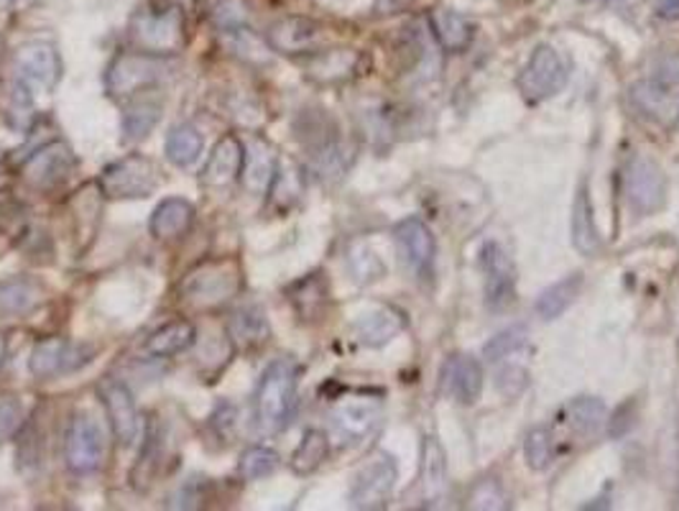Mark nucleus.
Returning a JSON list of instances; mask_svg holds the SVG:
<instances>
[{
  "label": "nucleus",
  "instance_id": "nucleus-1",
  "mask_svg": "<svg viewBox=\"0 0 679 511\" xmlns=\"http://www.w3.org/2000/svg\"><path fill=\"white\" fill-rule=\"evenodd\" d=\"M297 364L289 358L268 364L256 389V425L264 435L287 430L297 405Z\"/></svg>",
  "mask_w": 679,
  "mask_h": 511
},
{
  "label": "nucleus",
  "instance_id": "nucleus-2",
  "mask_svg": "<svg viewBox=\"0 0 679 511\" xmlns=\"http://www.w3.org/2000/svg\"><path fill=\"white\" fill-rule=\"evenodd\" d=\"M243 289V269L238 258H213L184 276L179 297L195 307H217L238 297Z\"/></svg>",
  "mask_w": 679,
  "mask_h": 511
},
{
  "label": "nucleus",
  "instance_id": "nucleus-3",
  "mask_svg": "<svg viewBox=\"0 0 679 511\" xmlns=\"http://www.w3.org/2000/svg\"><path fill=\"white\" fill-rule=\"evenodd\" d=\"M131 39L138 52L166 57L177 54L184 44V19L177 6L141 8L131 21Z\"/></svg>",
  "mask_w": 679,
  "mask_h": 511
},
{
  "label": "nucleus",
  "instance_id": "nucleus-4",
  "mask_svg": "<svg viewBox=\"0 0 679 511\" xmlns=\"http://www.w3.org/2000/svg\"><path fill=\"white\" fill-rule=\"evenodd\" d=\"M158 170L144 154L123 156L107 164L97 177V190L105 200H144L158 187Z\"/></svg>",
  "mask_w": 679,
  "mask_h": 511
},
{
  "label": "nucleus",
  "instance_id": "nucleus-5",
  "mask_svg": "<svg viewBox=\"0 0 679 511\" xmlns=\"http://www.w3.org/2000/svg\"><path fill=\"white\" fill-rule=\"evenodd\" d=\"M166 70H169V62H166L164 57L146 52L119 54L113 64L107 67L105 90L107 95L115 100H128L136 95V92L154 88L156 82L164 78Z\"/></svg>",
  "mask_w": 679,
  "mask_h": 511
},
{
  "label": "nucleus",
  "instance_id": "nucleus-6",
  "mask_svg": "<svg viewBox=\"0 0 679 511\" xmlns=\"http://www.w3.org/2000/svg\"><path fill=\"white\" fill-rule=\"evenodd\" d=\"M567 64L555 47L539 44L518 74V90L529 103H542L565 88Z\"/></svg>",
  "mask_w": 679,
  "mask_h": 511
},
{
  "label": "nucleus",
  "instance_id": "nucleus-7",
  "mask_svg": "<svg viewBox=\"0 0 679 511\" xmlns=\"http://www.w3.org/2000/svg\"><path fill=\"white\" fill-rule=\"evenodd\" d=\"M95 358V348L85 343H72L66 338H44L31 350L29 371L37 379H54V376L74 374Z\"/></svg>",
  "mask_w": 679,
  "mask_h": 511
},
{
  "label": "nucleus",
  "instance_id": "nucleus-8",
  "mask_svg": "<svg viewBox=\"0 0 679 511\" xmlns=\"http://www.w3.org/2000/svg\"><path fill=\"white\" fill-rule=\"evenodd\" d=\"M624 192L636 215H654L667 203V177L657 162L647 156H634L626 170Z\"/></svg>",
  "mask_w": 679,
  "mask_h": 511
},
{
  "label": "nucleus",
  "instance_id": "nucleus-9",
  "mask_svg": "<svg viewBox=\"0 0 679 511\" xmlns=\"http://www.w3.org/2000/svg\"><path fill=\"white\" fill-rule=\"evenodd\" d=\"M105 456L100 425L90 415H74L64 435V460L74 476L95 473Z\"/></svg>",
  "mask_w": 679,
  "mask_h": 511
},
{
  "label": "nucleus",
  "instance_id": "nucleus-10",
  "mask_svg": "<svg viewBox=\"0 0 679 511\" xmlns=\"http://www.w3.org/2000/svg\"><path fill=\"white\" fill-rule=\"evenodd\" d=\"M78 170V156L64 141H49L23 162L21 177L37 190H54L72 177Z\"/></svg>",
  "mask_w": 679,
  "mask_h": 511
},
{
  "label": "nucleus",
  "instance_id": "nucleus-11",
  "mask_svg": "<svg viewBox=\"0 0 679 511\" xmlns=\"http://www.w3.org/2000/svg\"><path fill=\"white\" fill-rule=\"evenodd\" d=\"M399 481V468L391 456L381 452L360 468L350 486V504L356 509H381L391 499L393 486Z\"/></svg>",
  "mask_w": 679,
  "mask_h": 511
},
{
  "label": "nucleus",
  "instance_id": "nucleus-12",
  "mask_svg": "<svg viewBox=\"0 0 679 511\" xmlns=\"http://www.w3.org/2000/svg\"><path fill=\"white\" fill-rule=\"evenodd\" d=\"M19 80L31 88L52 92L62 80V60L49 41H27L13 54Z\"/></svg>",
  "mask_w": 679,
  "mask_h": 511
},
{
  "label": "nucleus",
  "instance_id": "nucleus-13",
  "mask_svg": "<svg viewBox=\"0 0 679 511\" xmlns=\"http://www.w3.org/2000/svg\"><path fill=\"white\" fill-rule=\"evenodd\" d=\"M481 269L485 274V302L491 309L503 313L516 299V269L506 251L496 241H488L481 248Z\"/></svg>",
  "mask_w": 679,
  "mask_h": 511
},
{
  "label": "nucleus",
  "instance_id": "nucleus-14",
  "mask_svg": "<svg viewBox=\"0 0 679 511\" xmlns=\"http://www.w3.org/2000/svg\"><path fill=\"white\" fill-rule=\"evenodd\" d=\"M97 397L103 401L107 422L113 427L115 440L121 446H133L141 432V417L136 409V399H133L131 389L119 379H103L97 384Z\"/></svg>",
  "mask_w": 679,
  "mask_h": 511
},
{
  "label": "nucleus",
  "instance_id": "nucleus-15",
  "mask_svg": "<svg viewBox=\"0 0 679 511\" xmlns=\"http://www.w3.org/2000/svg\"><path fill=\"white\" fill-rule=\"evenodd\" d=\"M322 39H325L322 23L305 19V16H287V19L271 23L266 31L268 49L287 57L312 54L315 49L322 44Z\"/></svg>",
  "mask_w": 679,
  "mask_h": 511
},
{
  "label": "nucleus",
  "instance_id": "nucleus-16",
  "mask_svg": "<svg viewBox=\"0 0 679 511\" xmlns=\"http://www.w3.org/2000/svg\"><path fill=\"white\" fill-rule=\"evenodd\" d=\"M381 420V405L375 399H348L332 409L330 425L340 446H358L375 430Z\"/></svg>",
  "mask_w": 679,
  "mask_h": 511
},
{
  "label": "nucleus",
  "instance_id": "nucleus-17",
  "mask_svg": "<svg viewBox=\"0 0 679 511\" xmlns=\"http://www.w3.org/2000/svg\"><path fill=\"white\" fill-rule=\"evenodd\" d=\"M393 238L399 243L401 256L409 264V269L419 276H430L434 269V254H438V246H434L432 231L426 228L424 221L419 217H407L401 221L397 228H393Z\"/></svg>",
  "mask_w": 679,
  "mask_h": 511
},
{
  "label": "nucleus",
  "instance_id": "nucleus-18",
  "mask_svg": "<svg viewBox=\"0 0 679 511\" xmlns=\"http://www.w3.org/2000/svg\"><path fill=\"white\" fill-rule=\"evenodd\" d=\"M442 391L457 405H475L483 394V368L475 358L457 354L442 366Z\"/></svg>",
  "mask_w": 679,
  "mask_h": 511
},
{
  "label": "nucleus",
  "instance_id": "nucleus-19",
  "mask_svg": "<svg viewBox=\"0 0 679 511\" xmlns=\"http://www.w3.org/2000/svg\"><path fill=\"white\" fill-rule=\"evenodd\" d=\"M243 156H246L243 141L238 136H223L209 154L205 170L199 172V182L205 187H225V184L236 182L240 177Z\"/></svg>",
  "mask_w": 679,
  "mask_h": 511
},
{
  "label": "nucleus",
  "instance_id": "nucleus-20",
  "mask_svg": "<svg viewBox=\"0 0 679 511\" xmlns=\"http://www.w3.org/2000/svg\"><path fill=\"white\" fill-rule=\"evenodd\" d=\"M162 113L164 100L154 88L136 92L123 111V141H144L162 121Z\"/></svg>",
  "mask_w": 679,
  "mask_h": 511
},
{
  "label": "nucleus",
  "instance_id": "nucleus-21",
  "mask_svg": "<svg viewBox=\"0 0 679 511\" xmlns=\"http://www.w3.org/2000/svg\"><path fill=\"white\" fill-rule=\"evenodd\" d=\"M276 170H279V162H276L274 149L268 146L266 141L256 139L246 146V156H243L238 180L250 195H266L276 177Z\"/></svg>",
  "mask_w": 679,
  "mask_h": 511
},
{
  "label": "nucleus",
  "instance_id": "nucleus-22",
  "mask_svg": "<svg viewBox=\"0 0 679 511\" xmlns=\"http://www.w3.org/2000/svg\"><path fill=\"white\" fill-rule=\"evenodd\" d=\"M228 335L236 350L250 354L266 346V340L271 338V328H268V317L258 305H246L238 313H233L228 323Z\"/></svg>",
  "mask_w": 679,
  "mask_h": 511
},
{
  "label": "nucleus",
  "instance_id": "nucleus-23",
  "mask_svg": "<svg viewBox=\"0 0 679 511\" xmlns=\"http://www.w3.org/2000/svg\"><path fill=\"white\" fill-rule=\"evenodd\" d=\"M287 295L301 323H320L327 313V305H330V292H327L322 274H309L305 279L295 282L287 289Z\"/></svg>",
  "mask_w": 679,
  "mask_h": 511
},
{
  "label": "nucleus",
  "instance_id": "nucleus-24",
  "mask_svg": "<svg viewBox=\"0 0 679 511\" xmlns=\"http://www.w3.org/2000/svg\"><path fill=\"white\" fill-rule=\"evenodd\" d=\"M195 223V207L184 197H166L156 205L154 215H151V236L158 241L179 238L192 228Z\"/></svg>",
  "mask_w": 679,
  "mask_h": 511
},
{
  "label": "nucleus",
  "instance_id": "nucleus-25",
  "mask_svg": "<svg viewBox=\"0 0 679 511\" xmlns=\"http://www.w3.org/2000/svg\"><path fill=\"white\" fill-rule=\"evenodd\" d=\"M631 103L636 111L644 115V119H649L654 123L669 125L677 119L675 98L669 95L667 88L659 85L657 80L636 82V85L631 88Z\"/></svg>",
  "mask_w": 679,
  "mask_h": 511
},
{
  "label": "nucleus",
  "instance_id": "nucleus-26",
  "mask_svg": "<svg viewBox=\"0 0 679 511\" xmlns=\"http://www.w3.org/2000/svg\"><path fill=\"white\" fill-rule=\"evenodd\" d=\"M404 330V317L393 307H375L371 313L360 315L356 323L358 340L368 348H381Z\"/></svg>",
  "mask_w": 679,
  "mask_h": 511
},
{
  "label": "nucleus",
  "instance_id": "nucleus-27",
  "mask_svg": "<svg viewBox=\"0 0 679 511\" xmlns=\"http://www.w3.org/2000/svg\"><path fill=\"white\" fill-rule=\"evenodd\" d=\"M197 340V328L189 320H172L154 330L144 343V350L154 358H172L189 350Z\"/></svg>",
  "mask_w": 679,
  "mask_h": 511
},
{
  "label": "nucleus",
  "instance_id": "nucleus-28",
  "mask_svg": "<svg viewBox=\"0 0 679 511\" xmlns=\"http://www.w3.org/2000/svg\"><path fill=\"white\" fill-rule=\"evenodd\" d=\"M573 246L580 251L583 256H595L600 248V233L595 225V211L590 203L588 184H580L575 192L573 203Z\"/></svg>",
  "mask_w": 679,
  "mask_h": 511
},
{
  "label": "nucleus",
  "instance_id": "nucleus-29",
  "mask_svg": "<svg viewBox=\"0 0 679 511\" xmlns=\"http://www.w3.org/2000/svg\"><path fill=\"white\" fill-rule=\"evenodd\" d=\"M39 302H41L39 284L27 279V276H11V279L0 282V320L27 315L39 305Z\"/></svg>",
  "mask_w": 679,
  "mask_h": 511
},
{
  "label": "nucleus",
  "instance_id": "nucleus-30",
  "mask_svg": "<svg viewBox=\"0 0 679 511\" xmlns=\"http://www.w3.org/2000/svg\"><path fill=\"white\" fill-rule=\"evenodd\" d=\"M432 31L447 52H463V49L471 47L475 37L473 23L465 16L450 11V8H440V11L432 13Z\"/></svg>",
  "mask_w": 679,
  "mask_h": 511
},
{
  "label": "nucleus",
  "instance_id": "nucleus-31",
  "mask_svg": "<svg viewBox=\"0 0 679 511\" xmlns=\"http://www.w3.org/2000/svg\"><path fill=\"white\" fill-rule=\"evenodd\" d=\"M583 289V274H569L565 276V279L552 284L549 289L542 292V297L536 299V315L542 317L544 323H552L557 320L559 315H565L569 307H573V302L577 299V295H580Z\"/></svg>",
  "mask_w": 679,
  "mask_h": 511
},
{
  "label": "nucleus",
  "instance_id": "nucleus-32",
  "mask_svg": "<svg viewBox=\"0 0 679 511\" xmlns=\"http://www.w3.org/2000/svg\"><path fill=\"white\" fill-rule=\"evenodd\" d=\"M203 149H205L203 133H199L192 123H177L169 131V136H166L164 154L174 166L184 170V166H192L199 156H203Z\"/></svg>",
  "mask_w": 679,
  "mask_h": 511
},
{
  "label": "nucleus",
  "instance_id": "nucleus-33",
  "mask_svg": "<svg viewBox=\"0 0 679 511\" xmlns=\"http://www.w3.org/2000/svg\"><path fill=\"white\" fill-rule=\"evenodd\" d=\"M422 486H424V499L430 501V504H438L444 489H447V463H444V450L438 438L424 440Z\"/></svg>",
  "mask_w": 679,
  "mask_h": 511
},
{
  "label": "nucleus",
  "instance_id": "nucleus-34",
  "mask_svg": "<svg viewBox=\"0 0 679 511\" xmlns=\"http://www.w3.org/2000/svg\"><path fill=\"white\" fill-rule=\"evenodd\" d=\"M562 422L575 435H580V438H590V435L598 432V427L606 422V405L593 397L573 399L562 409Z\"/></svg>",
  "mask_w": 679,
  "mask_h": 511
},
{
  "label": "nucleus",
  "instance_id": "nucleus-35",
  "mask_svg": "<svg viewBox=\"0 0 679 511\" xmlns=\"http://www.w3.org/2000/svg\"><path fill=\"white\" fill-rule=\"evenodd\" d=\"M327 452H330V438L322 430H307L291 456V471L297 476L315 473L325 463Z\"/></svg>",
  "mask_w": 679,
  "mask_h": 511
},
{
  "label": "nucleus",
  "instance_id": "nucleus-36",
  "mask_svg": "<svg viewBox=\"0 0 679 511\" xmlns=\"http://www.w3.org/2000/svg\"><path fill=\"white\" fill-rule=\"evenodd\" d=\"M356 54L346 52V49H338V52H325L320 57H315L309 62V78L320 80V82H340L348 80L356 70Z\"/></svg>",
  "mask_w": 679,
  "mask_h": 511
},
{
  "label": "nucleus",
  "instance_id": "nucleus-37",
  "mask_svg": "<svg viewBox=\"0 0 679 511\" xmlns=\"http://www.w3.org/2000/svg\"><path fill=\"white\" fill-rule=\"evenodd\" d=\"M281 466V458L279 452L266 448V446H254L248 448L246 452L240 456V476L246 481H261V479H268V476H274L276 471H279Z\"/></svg>",
  "mask_w": 679,
  "mask_h": 511
},
{
  "label": "nucleus",
  "instance_id": "nucleus-38",
  "mask_svg": "<svg viewBox=\"0 0 679 511\" xmlns=\"http://www.w3.org/2000/svg\"><path fill=\"white\" fill-rule=\"evenodd\" d=\"M526 340H529V330H526V325H514V328H506L498 335H493L483 354L491 364H501L503 358L514 356L516 350H522L526 346Z\"/></svg>",
  "mask_w": 679,
  "mask_h": 511
},
{
  "label": "nucleus",
  "instance_id": "nucleus-39",
  "mask_svg": "<svg viewBox=\"0 0 679 511\" xmlns=\"http://www.w3.org/2000/svg\"><path fill=\"white\" fill-rule=\"evenodd\" d=\"M524 456L532 471H544V468H549L552 458H555V438H552L547 427H534V430L526 435Z\"/></svg>",
  "mask_w": 679,
  "mask_h": 511
},
{
  "label": "nucleus",
  "instance_id": "nucleus-40",
  "mask_svg": "<svg viewBox=\"0 0 679 511\" xmlns=\"http://www.w3.org/2000/svg\"><path fill=\"white\" fill-rule=\"evenodd\" d=\"M471 507L473 509H491V511L508 509V493L503 491V486H501L498 479L477 481V486L471 493Z\"/></svg>",
  "mask_w": 679,
  "mask_h": 511
},
{
  "label": "nucleus",
  "instance_id": "nucleus-41",
  "mask_svg": "<svg viewBox=\"0 0 679 511\" xmlns=\"http://www.w3.org/2000/svg\"><path fill=\"white\" fill-rule=\"evenodd\" d=\"M350 269H353V274L358 276V282H373V279H381L383 264L379 262V256H375L371 248L356 246L353 251H350Z\"/></svg>",
  "mask_w": 679,
  "mask_h": 511
},
{
  "label": "nucleus",
  "instance_id": "nucleus-42",
  "mask_svg": "<svg viewBox=\"0 0 679 511\" xmlns=\"http://www.w3.org/2000/svg\"><path fill=\"white\" fill-rule=\"evenodd\" d=\"M23 422V407L19 399L3 397L0 399V442L13 438Z\"/></svg>",
  "mask_w": 679,
  "mask_h": 511
},
{
  "label": "nucleus",
  "instance_id": "nucleus-43",
  "mask_svg": "<svg viewBox=\"0 0 679 511\" xmlns=\"http://www.w3.org/2000/svg\"><path fill=\"white\" fill-rule=\"evenodd\" d=\"M636 420H639V412H636V401H626L624 407L616 409L614 420H610L608 425V435L610 438H624V435H628L636 427Z\"/></svg>",
  "mask_w": 679,
  "mask_h": 511
},
{
  "label": "nucleus",
  "instance_id": "nucleus-44",
  "mask_svg": "<svg viewBox=\"0 0 679 511\" xmlns=\"http://www.w3.org/2000/svg\"><path fill=\"white\" fill-rule=\"evenodd\" d=\"M654 80L665 88L679 85V52H669L659 57L657 67H654Z\"/></svg>",
  "mask_w": 679,
  "mask_h": 511
},
{
  "label": "nucleus",
  "instance_id": "nucleus-45",
  "mask_svg": "<svg viewBox=\"0 0 679 511\" xmlns=\"http://www.w3.org/2000/svg\"><path fill=\"white\" fill-rule=\"evenodd\" d=\"M654 11H657L659 19L677 21L679 19V0H657Z\"/></svg>",
  "mask_w": 679,
  "mask_h": 511
},
{
  "label": "nucleus",
  "instance_id": "nucleus-46",
  "mask_svg": "<svg viewBox=\"0 0 679 511\" xmlns=\"http://www.w3.org/2000/svg\"><path fill=\"white\" fill-rule=\"evenodd\" d=\"M11 3H13V0H0V6H11Z\"/></svg>",
  "mask_w": 679,
  "mask_h": 511
},
{
  "label": "nucleus",
  "instance_id": "nucleus-47",
  "mask_svg": "<svg viewBox=\"0 0 679 511\" xmlns=\"http://www.w3.org/2000/svg\"><path fill=\"white\" fill-rule=\"evenodd\" d=\"M0 356H3V343H0Z\"/></svg>",
  "mask_w": 679,
  "mask_h": 511
},
{
  "label": "nucleus",
  "instance_id": "nucleus-48",
  "mask_svg": "<svg viewBox=\"0 0 679 511\" xmlns=\"http://www.w3.org/2000/svg\"><path fill=\"white\" fill-rule=\"evenodd\" d=\"M603 3H608V0H603Z\"/></svg>",
  "mask_w": 679,
  "mask_h": 511
}]
</instances>
